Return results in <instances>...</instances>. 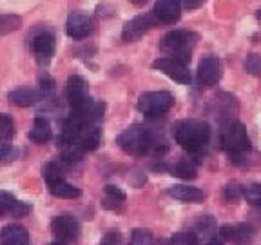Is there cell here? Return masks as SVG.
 Segmentation results:
<instances>
[{"label": "cell", "instance_id": "cell-10", "mask_svg": "<svg viewBox=\"0 0 261 245\" xmlns=\"http://www.w3.org/2000/svg\"><path fill=\"white\" fill-rule=\"evenodd\" d=\"M94 29V22L91 16L84 15V13H71L69 18H67V24H65V31L71 38H87L93 33Z\"/></svg>", "mask_w": 261, "mask_h": 245}, {"label": "cell", "instance_id": "cell-24", "mask_svg": "<svg viewBox=\"0 0 261 245\" xmlns=\"http://www.w3.org/2000/svg\"><path fill=\"white\" fill-rule=\"evenodd\" d=\"M22 18L18 15H0V35H8L20 29Z\"/></svg>", "mask_w": 261, "mask_h": 245}, {"label": "cell", "instance_id": "cell-14", "mask_svg": "<svg viewBox=\"0 0 261 245\" xmlns=\"http://www.w3.org/2000/svg\"><path fill=\"white\" fill-rule=\"evenodd\" d=\"M67 100H69L71 109H74V107L82 106V104H86L89 100V86L78 75H73V77L67 78Z\"/></svg>", "mask_w": 261, "mask_h": 245}, {"label": "cell", "instance_id": "cell-2", "mask_svg": "<svg viewBox=\"0 0 261 245\" xmlns=\"http://www.w3.org/2000/svg\"><path fill=\"white\" fill-rule=\"evenodd\" d=\"M196 37L192 31H184V29H174L169 31L165 37L162 38V49L169 55L171 58L189 64L191 62L192 49L196 45Z\"/></svg>", "mask_w": 261, "mask_h": 245}, {"label": "cell", "instance_id": "cell-28", "mask_svg": "<svg viewBox=\"0 0 261 245\" xmlns=\"http://www.w3.org/2000/svg\"><path fill=\"white\" fill-rule=\"evenodd\" d=\"M245 71L252 77H259L261 75V57L257 53H250L245 60Z\"/></svg>", "mask_w": 261, "mask_h": 245}, {"label": "cell", "instance_id": "cell-21", "mask_svg": "<svg viewBox=\"0 0 261 245\" xmlns=\"http://www.w3.org/2000/svg\"><path fill=\"white\" fill-rule=\"evenodd\" d=\"M51 194L57 196V198H65V200H73V198H80L82 191L78 187H74L73 184L69 182H65V180H60L57 184L53 185H47Z\"/></svg>", "mask_w": 261, "mask_h": 245}, {"label": "cell", "instance_id": "cell-38", "mask_svg": "<svg viewBox=\"0 0 261 245\" xmlns=\"http://www.w3.org/2000/svg\"><path fill=\"white\" fill-rule=\"evenodd\" d=\"M51 245H67L65 241H55V243H51Z\"/></svg>", "mask_w": 261, "mask_h": 245}, {"label": "cell", "instance_id": "cell-35", "mask_svg": "<svg viewBox=\"0 0 261 245\" xmlns=\"http://www.w3.org/2000/svg\"><path fill=\"white\" fill-rule=\"evenodd\" d=\"M207 0H181V6H185L187 9H198L205 4Z\"/></svg>", "mask_w": 261, "mask_h": 245}, {"label": "cell", "instance_id": "cell-4", "mask_svg": "<svg viewBox=\"0 0 261 245\" xmlns=\"http://www.w3.org/2000/svg\"><path fill=\"white\" fill-rule=\"evenodd\" d=\"M225 151L230 155V160H236L238 156L250 151V140L247 135V129L241 122H230L223 131L221 136Z\"/></svg>", "mask_w": 261, "mask_h": 245}, {"label": "cell", "instance_id": "cell-36", "mask_svg": "<svg viewBox=\"0 0 261 245\" xmlns=\"http://www.w3.org/2000/svg\"><path fill=\"white\" fill-rule=\"evenodd\" d=\"M208 245H223V240H221V238H218V236H214V238H211V240H208Z\"/></svg>", "mask_w": 261, "mask_h": 245}, {"label": "cell", "instance_id": "cell-5", "mask_svg": "<svg viewBox=\"0 0 261 245\" xmlns=\"http://www.w3.org/2000/svg\"><path fill=\"white\" fill-rule=\"evenodd\" d=\"M174 106V96L167 91H147L138 98V109L145 116H162Z\"/></svg>", "mask_w": 261, "mask_h": 245}, {"label": "cell", "instance_id": "cell-12", "mask_svg": "<svg viewBox=\"0 0 261 245\" xmlns=\"http://www.w3.org/2000/svg\"><path fill=\"white\" fill-rule=\"evenodd\" d=\"M31 204L20 202L8 191H0V216L22 218L31 212Z\"/></svg>", "mask_w": 261, "mask_h": 245}, {"label": "cell", "instance_id": "cell-26", "mask_svg": "<svg viewBox=\"0 0 261 245\" xmlns=\"http://www.w3.org/2000/svg\"><path fill=\"white\" fill-rule=\"evenodd\" d=\"M42 173H44V178H45V182H47V185H53V184H57V182H60V180H64L62 169L58 167V163H55V162L45 163Z\"/></svg>", "mask_w": 261, "mask_h": 245}, {"label": "cell", "instance_id": "cell-25", "mask_svg": "<svg viewBox=\"0 0 261 245\" xmlns=\"http://www.w3.org/2000/svg\"><path fill=\"white\" fill-rule=\"evenodd\" d=\"M15 135V122L9 114L0 113V142H8Z\"/></svg>", "mask_w": 261, "mask_h": 245}, {"label": "cell", "instance_id": "cell-1", "mask_svg": "<svg viewBox=\"0 0 261 245\" xmlns=\"http://www.w3.org/2000/svg\"><path fill=\"white\" fill-rule=\"evenodd\" d=\"M174 140L189 153H200L211 140V127L207 122L187 118L179 120L172 129Z\"/></svg>", "mask_w": 261, "mask_h": 245}, {"label": "cell", "instance_id": "cell-3", "mask_svg": "<svg viewBox=\"0 0 261 245\" xmlns=\"http://www.w3.org/2000/svg\"><path fill=\"white\" fill-rule=\"evenodd\" d=\"M118 143L127 155L143 156L151 149L152 136L147 127L140 126V124H135V126L127 127L122 135L118 136Z\"/></svg>", "mask_w": 261, "mask_h": 245}, {"label": "cell", "instance_id": "cell-31", "mask_svg": "<svg viewBox=\"0 0 261 245\" xmlns=\"http://www.w3.org/2000/svg\"><path fill=\"white\" fill-rule=\"evenodd\" d=\"M241 194L247 198L249 204H254V205H261V184H252L249 187H245L241 191Z\"/></svg>", "mask_w": 261, "mask_h": 245}, {"label": "cell", "instance_id": "cell-33", "mask_svg": "<svg viewBox=\"0 0 261 245\" xmlns=\"http://www.w3.org/2000/svg\"><path fill=\"white\" fill-rule=\"evenodd\" d=\"M100 245H122V236H120V233H116V231H111V233L103 234Z\"/></svg>", "mask_w": 261, "mask_h": 245}, {"label": "cell", "instance_id": "cell-9", "mask_svg": "<svg viewBox=\"0 0 261 245\" xmlns=\"http://www.w3.org/2000/svg\"><path fill=\"white\" fill-rule=\"evenodd\" d=\"M221 75H223L221 62L216 57L203 58L200 62V65H198V82L205 87L216 86L218 82L221 80Z\"/></svg>", "mask_w": 261, "mask_h": 245}, {"label": "cell", "instance_id": "cell-8", "mask_svg": "<svg viewBox=\"0 0 261 245\" xmlns=\"http://www.w3.org/2000/svg\"><path fill=\"white\" fill-rule=\"evenodd\" d=\"M55 47H57V38L51 31L44 29V31L37 33L31 38V49L33 55L37 57V60L40 64H47L51 60V57L55 55Z\"/></svg>", "mask_w": 261, "mask_h": 245}, {"label": "cell", "instance_id": "cell-13", "mask_svg": "<svg viewBox=\"0 0 261 245\" xmlns=\"http://www.w3.org/2000/svg\"><path fill=\"white\" fill-rule=\"evenodd\" d=\"M154 24V16L152 15H140L133 20H129L125 26H123V31H122V40L123 42H135L138 38H142L149 29L152 28Z\"/></svg>", "mask_w": 261, "mask_h": 245}, {"label": "cell", "instance_id": "cell-32", "mask_svg": "<svg viewBox=\"0 0 261 245\" xmlns=\"http://www.w3.org/2000/svg\"><path fill=\"white\" fill-rule=\"evenodd\" d=\"M55 93V80L47 73L40 75V98L53 96Z\"/></svg>", "mask_w": 261, "mask_h": 245}, {"label": "cell", "instance_id": "cell-11", "mask_svg": "<svg viewBox=\"0 0 261 245\" xmlns=\"http://www.w3.org/2000/svg\"><path fill=\"white\" fill-rule=\"evenodd\" d=\"M181 15V0H156L152 16L162 24H174Z\"/></svg>", "mask_w": 261, "mask_h": 245}, {"label": "cell", "instance_id": "cell-27", "mask_svg": "<svg viewBox=\"0 0 261 245\" xmlns=\"http://www.w3.org/2000/svg\"><path fill=\"white\" fill-rule=\"evenodd\" d=\"M171 245H200V240L196 233L185 231V233H176L171 238Z\"/></svg>", "mask_w": 261, "mask_h": 245}, {"label": "cell", "instance_id": "cell-17", "mask_svg": "<svg viewBox=\"0 0 261 245\" xmlns=\"http://www.w3.org/2000/svg\"><path fill=\"white\" fill-rule=\"evenodd\" d=\"M2 245H31L29 233L22 225H6L0 233Z\"/></svg>", "mask_w": 261, "mask_h": 245}, {"label": "cell", "instance_id": "cell-20", "mask_svg": "<svg viewBox=\"0 0 261 245\" xmlns=\"http://www.w3.org/2000/svg\"><path fill=\"white\" fill-rule=\"evenodd\" d=\"M29 140L35 143H45L51 140V124L45 118L38 116L33 124V129L29 131Z\"/></svg>", "mask_w": 261, "mask_h": 245}, {"label": "cell", "instance_id": "cell-39", "mask_svg": "<svg viewBox=\"0 0 261 245\" xmlns=\"http://www.w3.org/2000/svg\"><path fill=\"white\" fill-rule=\"evenodd\" d=\"M256 16H257V20H261V9H259V11L256 13Z\"/></svg>", "mask_w": 261, "mask_h": 245}, {"label": "cell", "instance_id": "cell-6", "mask_svg": "<svg viewBox=\"0 0 261 245\" xmlns=\"http://www.w3.org/2000/svg\"><path fill=\"white\" fill-rule=\"evenodd\" d=\"M51 231L60 241H73L80 234V222L71 212H64L51 222Z\"/></svg>", "mask_w": 261, "mask_h": 245}, {"label": "cell", "instance_id": "cell-22", "mask_svg": "<svg viewBox=\"0 0 261 245\" xmlns=\"http://www.w3.org/2000/svg\"><path fill=\"white\" fill-rule=\"evenodd\" d=\"M216 104H218V113L221 114V118H230V114L238 111V104L236 98L230 96L228 93H221L216 96Z\"/></svg>", "mask_w": 261, "mask_h": 245}, {"label": "cell", "instance_id": "cell-23", "mask_svg": "<svg viewBox=\"0 0 261 245\" xmlns=\"http://www.w3.org/2000/svg\"><path fill=\"white\" fill-rule=\"evenodd\" d=\"M172 175L178 176V178H181V180L196 178V165H194V162H192V160H189V158L179 160L174 167H172Z\"/></svg>", "mask_w": 261, "mask_h": 245}, {"label": "cell", "instance_id": "cell-29", "mask_svg": "<svg viewBox=\"0 0 261 245\" xmlns=\"http://www.w3.org/2000/svg\"><path fill=\"white\" fill-rule=\"evenodd\" d=\"M129 245H154V238L145 229H136L135 233H133Z\"/></svg>", "mask_w": 261, "mask_h": 245}, {"label": "cell", "instance_id": "cell-18", "mask_svg": "<svg viewBox=\"0 0 261 245\" xmlns=\"http://www.w3.org/2000/svg\"><path fill=\"white\" fill-rule=\"evenodd\" d=\"M8 100L11 106L16 107H31L40 100V93L29 87H18L8 94Z\"/></svg>", "mask_w": 261, "mask_h": 245}, {"label": "cell", "instance_id": "cell-16", "mask_svg": "<svg viewBox=\"0 0 261 245\" xmlns=\"http://www.w3.org/2000/svg\"><path fill=\"white\" fill-rule=\"evenodd\" d=\"M167 192L174 200L185 202V204H200L207 198V194L201 189L192 187V185H172Z\"/></svg>", "mask_w": 261, "mask_h": 245}, {"label": "cell", "instance_id": "cell-7", "mask_svg": "<svg viewBox=\"0 0 261 245\" xmlns=\"http://www.w3.org/2000/svg\"><path fill=\"white\" fill-rule=\"evenodd\" d=\"M152 67L162 71L163 75H167V77L172 78L174 82H179V84H189V82H191V73H189L187 64L176 60V58H171V57L158 58V60L152 62Z\"/></svg>", "mask_w": 261, "mask_h": 245}, {"label": "cell", "instance_id": "cell-30", "mask_svg": "<svg viewBox=\"0 0 261 245\" xmlns=\"http://www.w3.org/2000/svg\"><path fill=\"white\" fill-rule=\"evenodd\" d=\"M18 156L16 149L9 143H0V165H9L13 163Z\"/></svg>", "mask_w": 261, "mask_h": 245}, {"label": "cell", "instance_id": "cell-19", "mask_svg": "<svg viewBox=\"0 0 261 245\" xmlns=\"http://www.w3.org/2000/svg\"><path fill=\"white\" fill-rule=\"evenodd\" d=\"M125 204V192L116 185H106V198H103V207L111 211H122Z\"/></svg>", "mask_w": 261, "mask_h": 245}, {"label": "cell", "instance_id": "cell-37", "mask_svg": "<svg viewBox=\"0 0 261 245\" xmlns=\"http://www.w3.org/2000/svg\"><path fill=\"white\" fill-rule=\"evenodd\" d=\"M130 4L136 6V8H142V6L147 4V0H130Z\"/></svg>", "mask_w": 261, "mask_h": 245}, {"label": "cell", "instance_id": "cell-34", "mask_svg": "<svg viewBox=\"0 0 261 245\" xmlns=\"http://www.w3.org/2000/svg\"><path fill=\"white\" fill-rule=\"evenodd\" d=\"M225 196H227L228 202H236L241 196V187H238V185H227L225 187Z\"/></svg>", "mask_w": 261, "mask_h": 245}, {"label": "cell", "instance_id": "cell-15", "mask_svg": "<svg viewBox=\"0 0 261 245\" xmlns=\"http://www.w3.org/2000/svg\"><path fill=\"white\" fill-rule=\"evenodd\" d=\"M220 234L223 240L232 241L236 245H249L254 238V229L247 224H234V225H223L220 229Z\"/></svg>", "mask_w": 261, "mask_h": 245}]
</instances>
